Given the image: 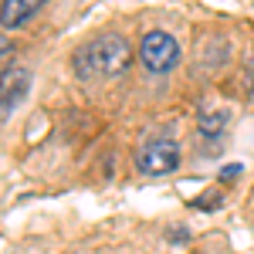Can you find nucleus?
<instances>
[{
  "label": "nucleus",
  "instance_id": "nucleus-1",
  "mask_svg": "<svg viewBox=\"0 0 254 254\" xmlns=\"http://www.w3.org/2000/svg\"><path fill=\"white\" fill-rule=\"evenodd\" d=\"M129 58L132 51L122 34H102L75 55V71L78 78H112L129 68Z\"/></svg>",
  "mask_w": 254,
  "mask_h": 254
},
{
  "label": "nucleus",
  "instance_id": "nucleus-4",
  "mask_svg": "<svg viewBox=\"0 0 254 254\" xmlns=\"http://www.w3.org/2000/svg\"><path fill=\"white\" fill-rule=\"evenodd\" d=\"M41 7V0H3L0 7V24L10 31V27H20L27 17H34Z\"/></svg>",
  "mask_w": 254,
  "mask_h": 254
},
{
  "label": "nucleus",
  "instance_id": "nucleus-3",
  "mask_svg": "<svg viewBox=\"0 0 254 254\" xmlns=\"http://www.w3.org/2000/svg\"><path fill=\"white\" fill-rule=\"evenodd\" d=\"M139 61L153 75H166V71H173L176 61H180V44L166 31H149L142 38V44H139Z\"/></svg>",
  "mask_w": 254,
  "mask_h": 254
},
{
  "label": "nucleus",
  "instance_id": "nucleus-2",
  "mask_svg": "<svg viewBox=\"0 0 254 254\" xmlns=\"http://www.w3.org/2000/svg\"><path fill=\"white\" fill-rule=\"evenodd\" d=\"M136 166L139 173L146 176H163V173H173L180 166V142L166 136H153L139 146L136 153Z\"/></svg>",
  "mask_w": 254,
  "mask_h": 254
},
{
  "label": "nucleus",
  "instance_id": "nucleus-5",
  "mask_svg": "<svg viewBox=\"0 0 254 254\" xmlns=\"http://www.w3.org/2000/svg\"><path fill=\"white\" fill-rule=\"evenodd\" d=\"M224 126H227V112H224V109H220V112H203V116H200V132H203V136H217Z\"/></svg>",
  "mask_w": 254,
  "mask_h": 254
}]
</instances>
